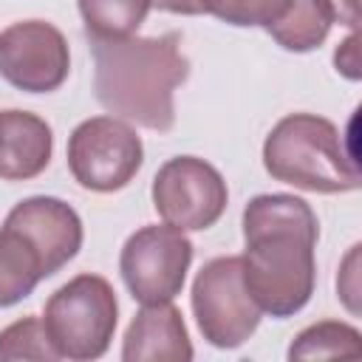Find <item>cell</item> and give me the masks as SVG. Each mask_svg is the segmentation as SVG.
<instances>
[{
    "label": "cell",
    "instance_id": "19",
    "mask_svg": "<svg viewBox=\"0 0 362 362\" xmlns=\"http://www.w3.org/2000/svg\"><path fill=\"white\" fill-rule=\"evenodd\" d=\"M356 260H359V246H351V252H348V257H345V263H342V272L337 274V291H339V297L345 300V305H348L354 314L359 311V303H356V297H359Z\"/></svg>",
    "mask_w": 362,
    "mask_h": 362
},
{
    "label": "cell",
    "instance_id": "12",
    "mask_svg": "<svg viewBox=\"0 0 362 362\" xmlns=\"http://www.w3.org/2000/svg\"><path fill=\"white\" fill-rule=\"evenodd\" d=\"M54 150V133L45 119L28 110H0V178H37Z\"/></svg>",
    "mask_w": 362,
    "mask_h": 362
},
{
    "label": "cell",
    "instance_id": "9",
    "mask_svg": "<svg viewBox=\"0 0 362 362\" xmlns=\"http://www.w3.org/2000/svg\"><path fill=\"white\" fill-rule=\"evenodd\" d=\"M71 71L65 34L45 20H20L0 31V76L25 93L57 90Z\"/></svg>",
    "mask_w": 362,
    "mask_h": 362
},
{
    "label": "cell",
    "instance_id": "4",
    "mask_svg": "<svg viewBox=\"0 0 362 362\" xmlns=\"http://www.w3.org/2000/svg\"><path fill=\"white\" fill-rule=\"evenodd\" d=\"M119 303L113 286L99 274H76L59 286L42 311L45 334L59 359H99L113 339Z\"/></svg>",
    "mask_w": 362,
    "mask_h": 362
},
{
    "label": "cell",
    "instance_id": "21",
    "mask_svg": "<svg viewBox=\"0 0 362 362\" xmlns=\"http://www.w3.org/2000/svg\"><path fill=\"white\" fill-rule=\"evenodd\" d=\"M331 11H334V23L348 25L351 31L359 28V0H331Z\"/></svg>",
    "mask_w": 362,
    "mask_h": 362
},
{
    "label": "cell",
    "instance_id": "10",
    "mask_svg": "<svg viewBox=\"0 0 362 362\" xmlns=\"http://www.w3.org/2000/svg\"><path fill=\"white\" fill-rule=\"evenodd\" d=\"M6 223L28 238L40 252L48 277L57 274L82 249V221L74 206L51 195H31L6 215Z\"/></svg>",
    "mask_w": 362,
    "mask_h": 362
},
{
    "label": "cell",
    "instance_id": "15",
    "mask_svg": "<svg viewBox=\"0 0 362 362\" xmlns=\"http://www.w3.org/2000/svg\"><path fill=\"white\" fill-rule=\"evenodd\" d=\"M90 40H119L139 31L150 0H76Z\"/></svg>",
    "mask_w": 362,
    "mask_h": 362
},
{
    "label": "cell",
    "instance_id": "18",
    "mask_svg": "<svg viewBox=\"0 0 362 362\" xmlns=\"http://www.w3.org/2000/svg\"><path fill=\"white\" fill-rule=\"evenodd\" d=\"M204 14L218 17L221 23L238 28H272L288 8L291 0H198Z\"/></svg>",
    "mask_w": 362,
    "mask_h": 362
},
{
    "label": "cell",
    "instance_id": "7",
    "mask_svg": "<svg viewBox=\"0 0 362 362\" xmlns=\"http://www.w3.org/2000/svg\"><path fill=\"white\" fill-rule=\"evenodd\" d=\"M192 263L189 238L164 223L136 229L119 255V272L133 300L141 305L170 303L181 294Z\"/></svg>",
    "mask_w": 362,
    "mask_h": 362
},
{
    "label": "cell",
    "instance_id": "1",
    "mask_svg": "<svg viewBox=\"0 0 362 362\" xmlns=\"http://www.w3.org/2000/svg\"><path fill=\"white\" fill-rule=\"evenodd\" d=\"M317 238V215L297 195L266 192L243 206V283L260 314L286 320L308 305Z\"/></svg>",
    "mask_w": 362,
    "mask_h": 362
},
{
    "label": "cell",
    "instance_id": "20",
    "mask_svg": "<svg viewBox=\"0 0 362 362\" xmlns=\"http://www.w3.org/2000/svg\"><path fill=\"white\" fill-rule=\"evenodd\" d=\"M334 65L351 82H356L362 76V68H359V34L356 31H351V37L339 42V48L334 51Z\"/></svg>",
    "mask_w": 362,
    "mask_h": 362
},
{
    "label": "cell",
    "instance_id": "17",
    "mask_svg": "<svg viewBox=\"0 0 362 362\" xmlns=\"http://www.w3.org/2000/svg\"><path fill=\"white\" fill-rule=\"evenodd\" d=\"M14 359H37V362L59 359L40 317H23L0 331V362H14Z\"/></svg>",
    "mask_w": 362,
    "mask_h": 362
},
{
    "label": "cell",
    "instance_id": "5",
    "mask_svg": "<svg viewBox=\"0 0 362 362\" xmlns=\"http://www.w3.org/2000/svg\"><path fill=\"white\" fill-rule=\"evenodd\" d=\"M192 314L212 348L235 351L260 325V308L246 291L240 255L212 257L192 280Z\"/></svg>",
    "mask_w": 362,
    "mask_h": 362
},
{
    "label": "cell",
    "instance_id": "8",
    "mask_svg": "<svg viewBox=\"0 0 362 362\" xmlns=\"http://www.w3.org/2000/svg\"><path fill=\"white\" fill-rule=\"evenodd\" d=\"M150 195L164 223L181 232L209 229L218 223L229 201L223 175L195 156H175L164 161L153 178Z\"/></svg>",
    "mask_w": 362,
    "mask_h": 362
},
{
    "label": "cell",
    "instance_id": "14",
    "mask_svg": "<svg viewBox=\"0 0 362 362\" xmlns=\"http://www.w3.org/2000/svg\"><path fill=\"white\" fill-rule=\"evenodd\" d=\"M334 25L331 0H291L286 14L269 28L272 40L294 54H308L320 48Z\"/></svg>",
    "mask_w": 362,
    "mask_h": 362
},
{
    "label": "cell",
    "instance_id": "2",
    "mask_svg": "<svg viewBox=\"0 0 362 362\" xmlns=\"http://www.w3.org/2000/svg\"><path fill=\"white\" fill-rule=\"evenodd\" d=\"M93 90L99 105L116 119L167 133L175 124V88L189 76L181 54V34L90 40Z\"/></svg>",
    "mask_w": 362,
    "mask_h": 362
},
{
    "label": "cell",
    "instance_id": "3",
    "mask_svg": "<svg viewBox=\"0 0 362 362\" xmlns=\"http://www.w3.org/2000/svg\"><path fill=\"white\" fill-rule=\"evenodd\" d=\"M263 167L274 181L305 192L337 195L362 184L356 153L334 122L314 113L283 116L263 141Z\"/></svg>",
    "mask_w": 362,
    "mask_h": 362
},
{
    "label": "cell",
    "instance_id": "13",
    "mask_svg": "<svg viewBox=\"0 0 362 362\" xmlns=\"http://www.w3.org/2000/svg\"><path fill=\"white\" fill-rule=\"evenodd\" d=\"M48 277L40 252L28 243L23 232L3 223L0 226V308L25 300L37 283Z\"/></svg>",
    "mask_w": 362,
    "mask_h": 362
},
{
    "label": "cell",
    "instance_id": "16",
    "mask_svg": "<svg viewBox=\"0 0 362 362\" xmlns=\"http://www.w3.org/2000/svg\"><path fill=\"white\" fill-rule=\"evenodd\" d=\"M359 331L348 322L322 320L300 331L288 348V359H331V356H348L356 359L362 354Z\"/></svg>",
    "mask_w": 362,
    "mask_h": 362
},
{
    "label": "cell",
    "instance_id": "22",
    "mask_svg": "<svg viewBox=\"0 0 362 362\" xmlns=\"http://www.w3.org/2000/svg\"><path fill=\"white\" fill-rule=\"evenodd\" d=\"M150 8L167 11V14H204L198 0H150Z\"/></svg>",
    "mask_w": 362,
    "mask_h": 362
},
{
    "label": "cell",
    "instance_id": "11",
    "mask_svg": "<svg viewBox=\"0 0 362 362\" xmlns=\"http://www.w3.org/2000/svg\"><path fill=\"white\" fill-rule=\"evenodd\" d=\"M124 362H189L192 342L181 311L170 303L141 305L122 342Z\"/></svg>",
    "mask_w": 362,
    "mask_h": 362
},
{
    "label": "cell",
    "instance_id": "6",
    "mask_svg": "<svg viewBox=\"0 0 362 362\" xmlns=\"http://www.w3.org/2000/svg\"><path fill=\"white\" fill-rule=\"evenodd\" d=\"M144 147L139 133L116 116H93L68 139V170L90 192H116L141 170Z\"/></svg>",
    "mask_w": 362,
    "mask_h": 362
}]
</instances>
